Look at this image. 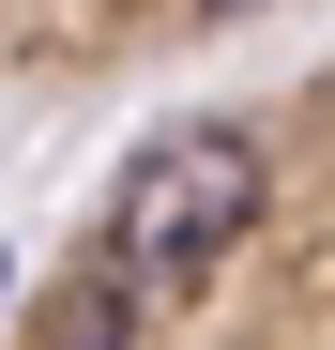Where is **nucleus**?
<instances>
[{"mask_svg": "<svg viewBox=\"0 0 335 350\" xmlns=\"http://www.w3.org/2000/svg\"><path fill=\"white\" fill-rule=\"evenodd\" d=\"M0 350H335V62L152 122L31 259Z\"/></svg>", "mask_w": 335, "mask_h": 350, "instance_id": "1", "label": "nucleus"}, {"mask_svg": "<svg viewBox=\"0 0 335 350\" xmlns=\"http://www.w3.org/2000/svg\"><path fill=\"white\" fill-rule=\"evenodd\" d=\"M259 16H305V0H0V92H107V77L198 62Z\"/></svg>", "mask_w": 335, "mask_h": 350, "instance_id": "2", "label": "nucleus"}]
</instances>
